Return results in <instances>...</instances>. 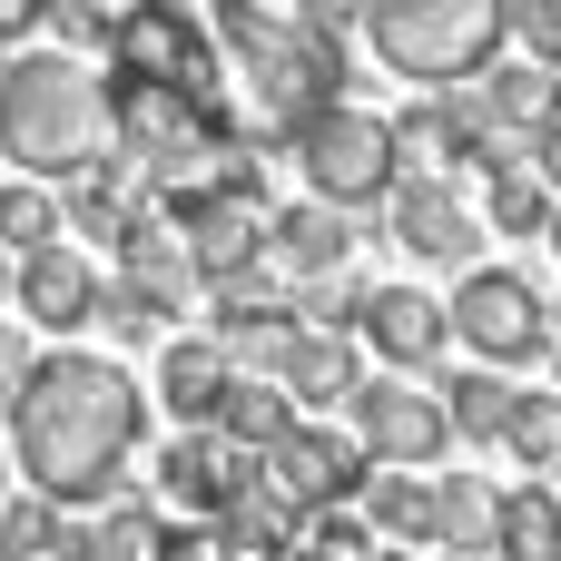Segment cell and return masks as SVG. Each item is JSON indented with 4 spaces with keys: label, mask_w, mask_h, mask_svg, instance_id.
I'll list each match as a JSON object with an SVG mask.
<instances>
[{
    "label": "cell",
    "mask_w": 561,
    "mask_h": 561,
    "mask_svg": "<svg viewBox=\"0 0 561 561\" xmlns=\"http://www.w3.org/2000/svg\"><path fill=\"white\" fill-rule=\"evenodd\" d=\"M148 434V394L108 365V355H30L20 394H10V463L49 513H89L118 493V463Z\"/></svg>",
    "instance_id": "obj_1"
},
{
    "label": "cell",
    "mask_w": 561,
    "mask_h": 561,
    "mask_svg": "<svg viewBox=\"0 0 561 561\" xmlns=\"http://www.w3.org/2000/svg\"><path fill=\"white\" fill-rule=\"evenodd\" d=\"M345 10H276V0H227L207 20L217 49H237V79H247V108L237 128L247 138H306L316 118H335L345 99Z\"/></svg>",
    "instance_id": "obj_2"
},
{
    "label": "cell",
    "mask_w": 561,
    "mask_h": 561,
    "mask_svg": "<svg viewBox=\"0 0 561 561\" xmlns=\"http://www.w3.org/2000/svg\"><path fill=\"white\" fill-rule=\"evenodd\" d=\"M0 158H20L30 187L89 178L108 158V79L69 49H20L0 59Z\"/></svg>",
    "instance_id": "obj_3"
},
{
    "label": "cell",
    "mask_w": 561,
    "mask_h": 561,
    "mask_svg": "<svg viewBox=\"0 0 561 561\" xmlns=\"http://www.w3.org/2000/svg\"><path fill=\"white\" fill-rule=\"evenodd\" d=\"M365 39L394 79H424V89H473L493 59H503V0H375L365 10Z\"/></svg>",
    "instance_id": "obj_4"
},
{
    "label": "cell",
    "mask_w": 561,
    "mask_h": 561,
    "mask_svg": "<svg viewBox=\"0 0 561 561\" xmlns=\"http://www.w3.org/2000/svg\"><path fill=\"white\" fill-rule=\"evenodd\" d=\"M296 158H306V187H316V207H375V197H394L404 187V148H394V118H375V108H335V118H316L306 138H296Z\"/></svg>",
    "instance_id": "obj_5"
},
{
    "label": "cell",
    "mask_w": 561,
    "mask_h": 561,
    "mask_svg": "<svg viewBox=\"0 0 561 561\" xmlns=\"http://www.w3.org/2000/svg\"><path fill=\"white\" fill-rule=\"evenodd\" d=\"M444 325L473 345V365H483V375H513V365L552 355V306H542V296H533V276H513V266H463V286H454Z\"/></svg>",
    "instance_id": "obj_6"
},
{
    "label": "cell",
    "mask_w": 561,
    "mask_h": 561,
    "mask_svg": "<svg viewBox=\"0 0 561 561\" xmlns=\"http://www.w3.org/2000/svg\"><path fill=\"white\" fill-rule=\"evenodd\" d=\"M345 414H355V454H365V463H385V473H424V463L454 444L444 394H434V385H414V375H365Z\"/></svg>",
    "instance_id": "obj_7"
},
{
    "label": "cell",
    "mask_w": 561,
    "mask_h": 561,
    "mask_svg": "<svg viewBox=\"0 0 561 561\" xmlns=\"http://www.w3.org/2000/svg\"><path fill=\"white\" fill-rule=\"evenodd\" d=\"M266 493H276L296 523H316V513H355V493H365V454H355V434H335V424H296V434L266 454Z\"/></svg>",
    "instance_id": "obj_8"
},
{
    "label": "cell",
    "mask_w": 561,
    "mask_h": 561,
    "mask_svg": "<svg viewBox=\"0 0 561 561\" xmlns=\"http://www.w3.org/2000/svg\"><path fill=\"white\" fill-rule=\"evenodd\" d=\"M256 483H266V463L237 454L227 434H168V454H158V503L197 513V523H227Z\"/></svg>",
    "instance_id": "obj_9"
},
{
    "label": "cell",
    "mask_w": 561,
    "mask_h": 561,
    "mask_svg": "<svg viewBox=\"0 0 561 561\" xmlns=\"http://www.w3.org/2000/svg\"><path fill=\"white\" fill-rule=\"evenodd\" d=\"M99 266L79 256V247H39V256H20V276H10V296H20V325H49V335H79L89 316H99Z\"/></svg>",
    "instance_id": "obj_10"
},
{
    "label": "cell",
    "mask_w": 561,
    "mask_h": 561,
    "mask_svg": "<svg viewBox=\"0 0 561 561\" xmlns=\"http://www.w3.org/2000/svg\"><path fill=\"white\" fill-rule=\"evenodd\" d=\"M463 108L483 118V138L503 148V138H542L561 118V79L552 69H533V59H493L473 89H463Z\"/></svg>",
    "instance_id": "obj_11"
},
{
    "label": "cell",
    "mask_w": 561,
    "mask_h": 561,
    "mask_svg": "<svg viewBox=\"0 0 561 561\" xmlns=\"http://www.w3.org/2000/svg\"><path fill=\"white\" fill-rule=\"evenodd\" d=\"M355 335L394 365V375H414V365H434L444 345H454V325H444V306L434 296H414V286H365V316H355Z\"/></svg>",
    "instance_id": "obj_12"
},
{
    "label": "cell",
    "mask_w": 561,
    "mask_h": 561,
    "mask_svg": "<svg viewBox=\"0 0 561 561\" xmlns=\"http://www.w3.org/2000/svg\"><path fill=\"white\" fill-rule=\"evenodd\" d=\"M345 247H355V227L335 217V207H276L266 217V266L286 276V296L296 286H325V276H345Z\"/></svg>",
    "instance_id": "obj_13"
},
{
    "label": "cell",
    "mask_w": 561,
    "mask_h": 561,
    "mask_svg": "<svg viewBox=\"0 0 561 561\" xmlns=\"http://www.w3.org/2000/svg\"><path fill=\"white\" fill-rule=\"evenodd\" d=\"M158 385H168L178 434H217V414H227V394H237V365H227L217 335H178V345L158 355Z\"/></svg>",
    "instance_id": "obj_14"
},
{
    "label": "cell",
    "mask_w": 561,
    "mask_h": 561,
    "mask_svg": "<svg viewBox=\"0 0 561 561\" xmlns=\"http://www.w3.org/2000/svg\"><path fill=\"white\" fill-rule=\"evenodd\" d=\"M394 247L424 256V266H463L473 256V207L444 178H414V187H394Z\"/></svg>",
    "instance_id": "obj_15"
},
{
    "label": "cell",
    "mask_w": 561,
    "mask_h": 561,
    "mask_svg": "<svg viewBox=\"0 0 561 561\" xmlns=\"http://www.w3.org/2000/svg\"><path fill=\"white\" fill-rule=\"evenodd\" d=\"M266 375L286 385V404H355V385H365L355 375V335H316V325H296Z\"/></svg>",
    "instance_id": "obj_16"
},
{
    "label": "cell",
    "mask_w": 561,
    "mask_h": 561,
    "mask_svg": "<svg viewBox=\"0 0 561 561\" xmlns=\"http://www.w3.org/2000/svg\"><path fill=\"white\" fill-rule=\"evenodd\" d=\"M355 513H365L375 542H404V552L424 542V552H434V473H365Z\"/></svg>",
    "instance_id": "obj_17"
},
{
    "label": "cell",
    "mask_w": 561,
    "mask_h": 561,
    "mask_svg": "<svg viewBox=\"0 0 561 561\" xmlns=\"http://www.w3.org/2000/svg\"><path fill=\"white\" fill-rule=\"evenodd\" d=\"M493 513H503V493L483 473H434V552L483 561L493 552Z\"/></svg>",
    "instance_id": "obj_18"
},
{
    "label": "cell",
    "mask_w": 561,
    "mask_h": 561,
    "mask_svg": "<svg viewBox=\"0 0 561 561\" xmlns=\"http://www.w3.org/2000/svg\"><path fill=\"white\" fill-rule=\"evenodd\" d=\"M483 561H561V493H552V483L503 493V513H493V552H483Z\"/></svg>",
    "instance_id": "obj_19"
},
{
    "label": "cell",
    "mask_w": 561,
    "mask_h": 561,
    "mask_svg": "<svg viewBox=\"0 0 561 561\" xmlns=\"http://www.w3.org/2000/svg\"><path fill=\"white\" fill-rule=\"evenodd\" d=\"M434 394H444V424H454L463 444H503V434H513V404H523V385H513V375H483V365H473V375H444Z\"/></svg>",
    "instance_id": "obj_20"
},
{
    "label": "cell",
    "mask_w": 561,
    "mask_h": 561,
    "mask_svg": "<svg viewBox=\"0 0 561 561\" xmlns=\"http://www.w3.org/2000/svg\"><path fill=\"white\" fill-rule=\"evenodd\" d=\"M217 434H227L237 454H256V463H266V454L296 434V404H286V385H276V375H266V385H247V375H237V394H227Z\"/></svg>",
    "instance_id": "obj_21"
},
{
    "label": "cell",
    "mask_w": 561,
    "mask_h": 561,
    "mask_svg": "<svg viewBox=\"0 0 561 561\" xmlns=\"http://www.w3.org/2000/svg\"><path fill=\"white\" fill-rule=\"evenodd\" d=\"M39 247H59V197L10 178L0 187V256H39Z\"/></svg>",
    "instance_id": "obj_22"
},
{
    "label": "cell",
    "mask_w": 561,
    "mask_h": 561,
    "mask_svg": "<svg viewBox=\"0 0 561 561\" xmlns=\"http://www.w3.org/2000/svg\"><path fill=\"white\" fill-rule=\"evenodd\" d=\"M483 178H493V227L533 237V227H552V217H561V207H552V187H542V178H533L523 158H493Z\"/></svg>",
    "instance_id": "obj_23"
},
{
    "label": "cell",
    "mask_w": 561,
    "mask_h": 561,
    "mask_svg": "<svg viewBox=\"0 0 561 561\" xmlns=\"http://www.w3.org/2000/svg\"><path fill=\"white\" fill-rule=\"evenodd\" d=\"M59 523H69V513H49L39 493L0 503V561H59Z\"/></svg>",
    "instance_id": "obj_24"
},
{
    "label": "cell",
    "mask_w": 561,
    "mask_h": 561,
    "mask_svg": "<svg viewBox=\"0 0 561 561\" xmlns=\"http://www.w3.org/2000/svg\"><path fill=\"white\" fill-rule=\"evenodd\" d=\"M503 444H513V463H533V473H561V394H523Z\"/></svg>",
    "instance_id": "obj_25"
},
{
    "label": "cell",
    "mask_w": 561,
    "mask_h": 561,
    "mask_svg": "<svg viewBox=\"0 0 561 561\" xmlns=\"http://www.w3.org/2000/svg\"><path fill=\"white\" fill-rule=\"evenodd\" d=\"M296 552L306 561H385V542L365 533V513H316V523H296Z\"/></svg>",
    "instance_id": "obj_26"
},
{
    "label": "cell",
    "mask_w": 561,
    "mask_h": 561,
    "mask_svg": "<svg viewBox=\"0 0 561 561\" xmlns=\"http://www.w3.org/2000/svg\"><path fill=\"white\" fill-rule=\"evenodd\" d=\"M503 30H513V39H533V69H552V79H561V0H513V10H503Z\"/></svg>",
    "instance_id": "obj_27"
},
{
    "label": "cell",
    "mask_w": 561,
    "mask_h": 561,
    "mask_svg": "<svg viewBox=\"0 0 561 561\" xmlns=\"http://www.w3.org/2000/svg\"><path fill=\"white\" fill-rule=\"evenodd\" d=\"M59 20V39H79V49H108L118 39V10H49Z\"/></svg>",
    "instance_id": "obj_28"
},
{
    "label": "cell",
    "mask_w": 561,
    "mask_h": 561,
    "mask_svg": "<svg viewBox=\"0 0 561 561\" xmlns=\"http://www.w3.org/2000/svg\"><path fill=\"white\" fill-rule=\"evenodd\" d=\"M523 168H533V178L552 187V207H561V118L542 128V138H523Z\"/></svg>",
    "instance_id": "obj_29"
},
{
    "label": "cell",
    "mask_w": 561,
    "mask_h": 561,
    "mask_svg": "<svg viewBox=\"0 0 561 561\" xmlns=\"http://www.w3.org/2000/svg\"><path fill=\"white\" fill-rule=\"evenodd\" d=\"M20 375H30V345H20V316H0V404L20 394Z\"/></svg>",
    "instance_id": "obj_30"
},
{
    "label": "cell",
    "mask_w": 561,
    "mask_h": 561,
    "mask_svg": "<svg viewBox=\"0 0 561 561\" xmlns=\"http://www.w3.org/2000/svg\"><path fill=\"white\" fill-rule=\"evenodd\" d=\"M30 30H39V0H0V49L30 39Z\"/></svg>",
    "instance_id": "obj_31"
},
{
    "label": "cell",
    "mask_w": 561,
    "mask_h": 561,
    "mask_svg": "<svg viewBox=\"0 0 561 561\" xmlns=\"http://www.w3.org/2000/svg\"><path fill=\"white\" fill-rule=\"evenodd\" d=\"M542 237H552V256H561V217H552V227H542Z\"/></svg>",
    "instance_id": "obj_32"
},
{
    "label": "cell",
    "mask_w": 561,
    "mask_h": 561,
    "mask_svg": "<svg viewBox=\"0 0 561 561\" xmlns=\"http://www.w3.org/2000/svg\"><path fill=\"white\" fill-rule=\"evenodd\" d=\"M0 483H10V444H0Z\"/></svg>",
    "instance_id": "obj_33"
},
{
    "label": "cell",
    "mask_w": 561,
    "mask_h": 561,
    "mask_svg": "<svg viewBox=\"0 0 561 561\" xmlns=\"http://www.w3.org/2000/svg\"><path fill=\"white\" fill-rule=\"evenodd\" d=\"M0 296H10V256H0Z\"/></svg>",
    "instance_id": "obj_34"
}]
</instances>
